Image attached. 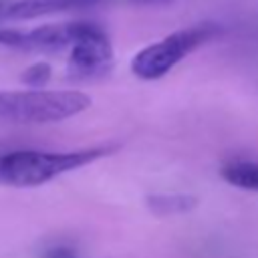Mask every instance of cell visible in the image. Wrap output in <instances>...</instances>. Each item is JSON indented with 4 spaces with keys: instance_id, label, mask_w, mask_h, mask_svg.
<instances>
[{
    "instance_id": "cell-1",
    "label": "cell",
    "mask_w": 258,
    "mask_h": 258,
    "mask_svg": "<svg viewBox=\"0 0 258 258\" xmlns=\"http://www.w3.org/2000/svg\"><path fill=\"white\" fill-rule=\"evenodd\" d=\"M115 149L117 145H99L77 151H8L0 155V185L36 187L62 173H69L105 155H111Z\"/></svg>"
},
{
    "instance_id": "cell-10",
    "label": "cell",
    "mask_w": 258,
    "mask_h": 258,
    "mask_svg": "<svg viewBox=\"0 0 258 258\" xmlns=\"http://www.w3.org/2000/svg\"><path fill=\"white\" fill-rule=\"evenodd\" d=\"M135 2H141V4H167L171 0H135Z\"/></svg>"
},
{
    "instance_id": "cell-9",
    "label": "cell",
    "mask_w": 258,
    "mask_h": 258,
    "mask_svg": "<svg viewBox=\"0 0 258 258\" xmlns=\"http://www.w3.org/2000/svg\"><path fill=\"white\" fill-rule=\"evenodd\" d=\"M42 258H79V254L69 246H52L42 254Z\"/></svg>"
},
{
    "instance_id": "cell-7",
    "label": "cell",
    "mask_w": 258,
    "mask_h": 258,
    "mask_svg": "<svg viewBox=\"0 0 258 258\" xmlns=\"http://www.w3.org/2000/svg\"><path fill=\"white\" fill-rule=\"evenodd\" d=\"M220 175L234 187L246 191H258V161L232 159L220 167Z\"/></svg>"
},
{
    "instance_id": "cell-3",
    "label": "cell",
    "mask_w": 258,
    "mask_h": 258,
    "mask_svg": "<svg viewBox=\"0 0 258 258\" xmlns=\"http://www.w3.org/2000/svg\"><path fill=\"white\" fill-rule=\"evenodd\" d=\"M216 34H220V26L214 22H202L189 28L175 30L165 38H161L159 42L141 48L131 58V73L143 81L161 79L177 62H181L198 46L212 40Z\"/></svg>"
},
{
    "instance_id": "cell-8",
    "label": "cell",
    "mask_w": 258,
    "mask_h": 258,
    "mask_svg": "<svg viewBox=\"0 0 258 258\" xmlns=\"http://www.w3.org/2000/svg\"><path fill=\"white\" fill-rule=\"evenodd\" d=\"M52 77V67L44 60H38L34 64H30L28 69H24L22 73V83L28 87V89H42Z\"/></svg>"
},
{
    "instance_id": "cell-2",
    "label": "cell",
    "mask_w": 258,
    "mask_h": 258,
    "mask_svg": "<svg viewBox=\"0 0 258 258\" xmlns=\"http://www.w3.org/2000/svg\"><path fill=\"white\" fill-rule=\"evenodd\" d=\"M93 99L81 91H0V123H56L87 111Z\"/></svg>"
},
{
    "instance_id": "cell-4",
    "label": "cell",
    "mask_w": 258,
    "mask_h": 258,
    "mask_svg": "<svg viewBox=\"0 0 258 258\" xmlns=\"http://www.w3.org/2000/svg\"><path fill=\"white\" fill-rule=\"evenodd\" d=\"M75 44L71 46L69 73L77 79H87L109 71L113 62V46L107 32L97 22H73Z\"/></svg>"
},
{
    "instance_id": "cell-5",
    "label": "cell",
    "mask_w": 258,
    "mask_h": 258,
    "mask_svg": "<svg viewBox=\"0 0 258 258\" xmlns=\"http://www.w3.org/2000/svg\"><path fill=\"white\" fill-rule=\"evenodd\" d=\"M103 2H109V0H18L14 4H8L2 16L10 20H30V18L46 16V14L91 8Z\"/></svg>"
},
{
    "instance_id": "cell-6",
    "label": "cell",
    "mask_w": 258,
    "mask_h": 258,
    "mask_svg": "<svg viewBox=\"0 0 258 258\" xmlns=\"http://www.w3.org/2000/svg\"><path fill=\"white\" fill-rule=\"evenodd\" d=\"M200 204L194 194H149L145 196V206L155 216H177L196 210Z\"/></svg>"
}]
</instances>
